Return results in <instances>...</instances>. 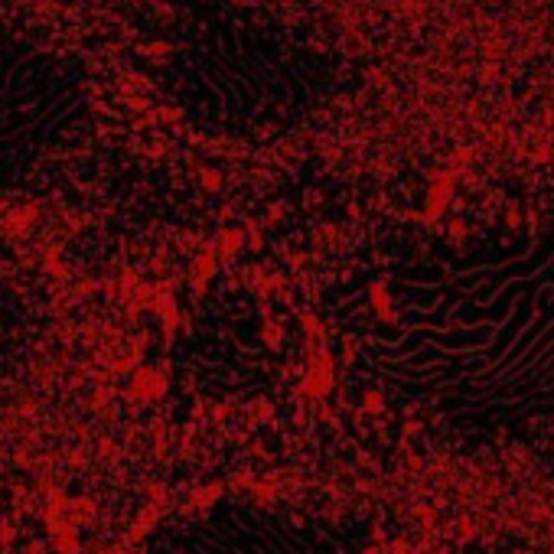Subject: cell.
<instances>
[{
	"label": "cell",
	"instance_id": "obj_1",
	"mask_svg": "<svg viewBox=\"0 0 554 554\" xmlns=\"http://www.w3.org/2000/svg\"><path fill=\"white\" fill-rule=\"evenodd\" d=\"M150 554H359L352 538L326 519L300 512L219 505L157 538Z\"/></svg>",
	"mask_w": 554,
	"mask_h": 554
}]
</instances>
